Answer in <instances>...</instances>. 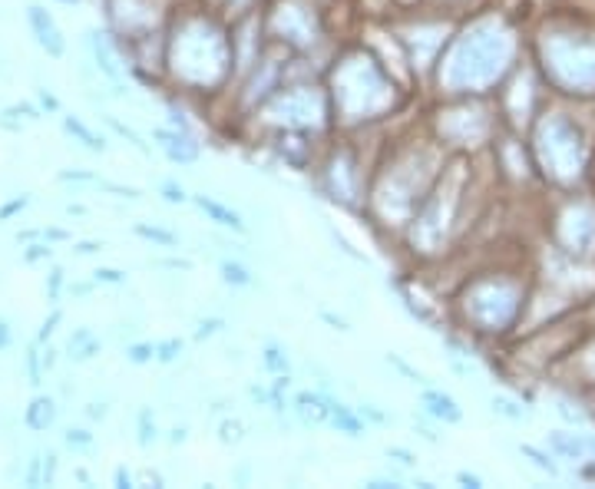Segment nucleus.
<instances>
[{
  "label": "nucleus",
  "instance_id": "obj_15",
  "mask_svg": "<svg viewBox=\"0 0 595 489\" xmlns=\"http://www.w3.org/2000/svg\"><path fill=\"white\" fill-rule=\"evenodd\" d=\"M153 440H156V427H149V410H143V414H139V443L149 447Z\"/></svg>",
  "mask_w": 595,
  "mask_h": 489
},
{
  "label": "nucleus",
  "instance_id": "obj_39",
  "mask_svg": "<svg viewBox=\"0 0 595 489\" xmlns=\"http://www.w3.org/2000/svg\"><path fill=\"white\" fill-rule=\"evenodd\" d=\"M116 483L119 486H129V473L126 470H116Z\"/></svg>",
  "mask_w": 595,
  "mask_h": 489
},
{
  "label": "nucleus",
  "instance_id": "obj_40",
  "mask_svg": "<svg viewBox=\"0 0 595 489\" xmlns=\"http://www.w3.org/2000/svg\"><path fill=\"white\" fill-rule=\"evenodd\" d=\"M70 291H73V295H86V291H90V285H73Z\"/></svg>",
  "mask_w": 595,
  "mask_h": 489
},
{
  "label": "nucleus",
  "instance_id": "obj_5",
  "mask_svg": "<svg viewBox=\"0 0 595 489\" xmlns=\"http://www.w3.org/2000/svg\"><path fill=\"white\" fill-rule=\"evenodd\" d=\"M53 417H57V407H53V400L50 397H37L34 404L27 407V414H24V423L30 430H47Z\"/></svg>",
  "mask_w": 595,
  "mask_h": 489
},
{
  "label": "nucleus",
  "instance_id": "obj_26",
  "mask_svg": "<svg viewBox=\"0 0 595 489\" xmlns=\"http://www.w3.org/2000/svg\"><path fill=\"white\" fill-rule=\"evenodd\" d=\"M523 453H526V456H533V460H536L539 466H543V470H549V473H556V466H553V463H549V460H546V456H543V453H536L533 447H523Z\"/></svg>",
  "mask_w": 595,
  "mask_h": 489
},
{
  "label": "nucleus",
  "instance_id": "obj_23",
  "mask_svg": "<svg viewBox=\"0 0 595 489\" xmlns=\"http://www.w3.org/2000/svg\"><path fill=\"white\" fill-rule=\"evenodd\" d=\"M27 367H30V384L40 387V357H37V347H30V354H27Z\"/></svg>",
  "mask_w": 595,
  "mask_h": 489
},
{
  "label": "nucleus",
  "instance_id": "obj_4",
  "mask_svg": "<svg viewBox=\"0 0 595 489\" xmlns=\"http://www.w3.org/2000/svg\"><path fill=\"white\" fill-rule=\"evenodd\" d=\"M196 205L199 209L209 215V219L215 222V225H222V228H232V232H245V222H242V215L238 212H232V209H225L222 202H215V199H209V195H196Z\"/></svg>",
  "mask_w": 595,
  "mask_h": 489
},
{
  "label": "nucleus",
  "instance_id": "obj_3",
  "mask_svg": "<svg viewBox=\"0 0 595 489\" xmlns=\"http://www.w3.org/2000/svg\"><path fill=\"white\" fill-rule=\"evenodd\" d=\"M420 404H424V410L430 417H437L443 423H460L463 420V410L457 407V400H453L450 394H440V390H424V394H420Z\"/></svg>",
  "mask_w": 595,
  "mask_h": 489
},
{
  "label": "nucleus",
  "instance_id": "obj_32",
  "mask_svg": "<svg viewBox=\"0 0 595 489\" xmlns=\"http://www.w3.org/2000/svg\"><path fill=\"white\" fill-rule=\"evenodd\" d=\"M43 235H47L50 242H67V238H70V232H63V228H47Z\"/></svg>",
  "mask_w": 595,
  "mask_h": 489
},
{
  "label": "nucleus",
  "instance_id": "obj_38",
  "mask_svg": "<svg viewBox=\"0 0 595 489\" xmlns=\"http://www.w3.org/2000/svg\"><path fill=\"white\" fill-rule=\"evenodd\" d=\"M361 414H367V417H371V420H377V423H384V414H377V410H374V407H364V410H361Z\"/></svg>",
  "mask_w": 595,
  "mask_h": 489
},
{
  "label": "nucleus",
  "instance_id": "obj_28",
  "mask_svg": "<svg viewBox=\"0 0 595 489\" xmlns=\"http://www.w3.org/2000/svg\"><path fill=\"white\" fill-rule=\"evenodd\" d=\"M387 456H397V460L404 463V466H414V453H407V450H400V447H391V450H387Z\"/></svg>",
  "mask_w": 595,
  "mask_h": 489
},
{
  "label": "nucleus",
  "instance_id": "obj_1",
  "mask_svg": "<svg viewBox=\"0 0 595 489\" xmlns=\"http://www.w3.org/2000/svg\"><path fill=\"white\" fill-rule=\"evenodd\" d=\"M27 20H30V27H34L37 43L50 53V57H63V53H67V40H63L60 27L53 24V17L47 14V10L37 7V4H30L27 7Z\"/></svg>",
  "mask_w": 595,
  "mask_h": 489
},
{
  "label": "nucleus",
  "instance_id": "obj_16",
  "mask_svg": "<svg viewBox=\"0 0 595 489\" xmlns=\"http://www.w3.org/2000/svg\"><path fill=\"white\" fill-rule=\"evenodd\" d=\"M27 195H20V199H10L7 205H0V222H7L10 215H17V212H24L27 209Z\"/></svg>",
  "mask_w": 595,
  "mask_h": 489
},
{
  "label": "nucleus",
  "instance_id": "obj_27",
  "mask_svg": "<svg viewBox=\"0 0 595 489\" xmlns=\"http://www.w3.org/2000/svg\"><path fill=\"white\" fill-rule=\"evenodd\" d=\"M53 473H57V456L50 453L47 456V466H43V483H47V486L53 483Z\"/></svg>",
  "mask_w": 595,
  "mask_h": 489
},
{
  "label": "nucleus",
  "instance_id": "obj_8",
  "mask_svg": "<svg viewBox=\"0 0 595 489\" xmlns=\"http://www.w3.org/2000/svg\"><path fill=\"white\" fill-rule=\"evenodd\" d=\"M222 278L235 288H252L255 285L252 271H248L245 265H238V262H222Z\"/></svg>",
  "mask_w": 595,
  "mask_h": 489
},
{
  "label": "nucleus",
  "instance_id": "obj_6",
  "mask_svg": "<svg viewBox=\"0 0 595 489\" xmlns=\"http://www.w3.org/2000/svg\"><path fill=\"white\" fill-rule=\"evenodd\" d=\"M63 129H67L70 136H77L80 143H83L86 149H90V152H103V149H106V143H103V139L96 136V133H90V129H86V126L80 123L77 116H67V119H63Z\"/></svg>",
  "mask_w": 595,
  "mask_h": 489
},
{
  "label": "nucleus",
  "instance_id": "obj_30",
  "mask_svg": "<svg viewBox=\"0 0 595 489\" xmlns=\"http://www.w3.org/2000/svg\"><path fill=\"white\" fill-rule=\"evenodd\" d=\"M60 285H63V271L57 268V271H53V275H50V298H57Z\"/></svg>",
  "mask_w": 595,
  "mask_h": 489
},
{
  "label": "nucleus",
  "instance_id": "obj_18",
  "mask_svg": "<svg viewBox=\"0 0 595 489\" xmlns=\"http://www.w3.org/2000/svg\"><path fill=\"white\" fill-rule=\"evenodd\" d=\"M265 364L272 367V371H288V357L278 351V347H268L265 351Z\"/></svg>",
  "mask_w": 595,
  "mask_h": 489
},
{
  "label": "nucleus",
  "instance_id": "obj_31",
  "mask_svg": "<svg viewBox=\"0 0 595 489\" xmlns=\"http://www.w3.org/2000/svg\"><path fill=\"white\" fill-rule=\"evenodd\" d=\"M103 242H80L77 245V255H93V252H100Z\"/></svg>",
  "mask_w": 595,
  "mask_h": 489
},
{
  "label": "nucleus",
  "instance_id": "obj_19",
  "mask_svg": "<svg viewBox=\"0 0 595 489\" xmlns=\"http://www.w3.org/2000/svg\"><path fill=\"white\" fill-rule=\"evenodd\" d=\"M50 255H53L50 245H30L27 252H24V262L34 265V262H43V258H50Z\"/></svg>",
  "mask_w": 595,
  "mask_h": 489
},
{
  "label": "nucleus",
  "instance_id": "obj_7",
  "mask_svg": "<svg viewBox=\"0 0 595 489\" xmlns=\"http://www.w3.org/2000/svg\"><path fill=\"white\" fill-rule=\"evenodd\" d=\"M70 357H73V361H90V357L96 354V351H100V341H96L93 338V334L90 331H77V334H73V338H70Z\"/></svg>",
  "mask_w": 595,
  "mask_h": 489
},
{
  "label": "nucleus",
  "instance_id": "obj_36",
  "mask_svg": "<svg viewBox=\"0 0 595 489\" xmlns=\"http://www.w3.org/2000/svg\"><path fill=\"white\" fill-rule=\"evenodd\" d=\"M321 318L328 321V324H338V331H348V324H344L341 318H334V314H321Z\"/></svg>",
  "mask_w": 595,
  "mask_h": 489
},
{
  "label": "nucleus",
  "instance_id": "obj_21",
  "mask_svg": "<svg viewBox=\"0 0 595 489\" xmlns=\"http://www.w3.org/2000/svg\"><path fill=\"white\" fill-rule=\"evenodd\" d=\"M222 324H225L222 318H212V321H202V324H199V331H196V338H199V341H205V338H212V334H215V331H222Z\"/></svg>",
  "mask_w": 595,
  "mask_h": 489
},
{
  "label": "nucleus",
  "instance_id": "obj_25",
  "mask_svg": "<svg viewBox=\"0 0 595 489\" xmlns=\"http://www.w3.org/2000/svg\"><path fill=\"white\" fill-rule=\"evenodd\" d=\"M493 410H496V414H503V417H513V420L523 417V410H513L510 400H503V397H496V400H493Z\"/></svg>",
  "mask_w": 595,
  "mask_h": 489
},
{
  "label": "nucleus",
  "instance_id": "obj_34",
  "mask_svg": "<svg viewBox=\"0 0 595 489\" xmlns=\"http://www.w3.org/2000/svg\"><path fill=\"white\" fill-rule=\"evenodd\" d=\"M40 103L47 106V110H60V103H57V96H50L47 90H40Z\"/></svg>",
  "mask_w": 595,
  "mask_h": 489
},
{
  "label": "nucleus",
  "instance_id": "obj_20",
  "mask_svg": "<svg viewBox=\"0 0 595 489\" xmlns=\"http://www.w3.org/2000/svg\"><path fill=\"white\" fill-rule=\"evenodd\" d=\"M60 182H100V179H96V172H77V169H63V172H60Z\"/></svg>",
  "mask_w": 595,
  "mask_h": 489
},
{
  "label": "nucleus",
  "instance_id": "obj_24",
  "mask_svg": "<svg viewBox=\"0 0 595 489\" xmlns=\"http://www.w3.org/2000/svg\"><path fill=\"white\" fill-rule=\"evenodd\" d=\"M67 443H70V447H90V443H93V433H86V430H67Z\"/></svg>",
  "mask_w": 595,
  "mask_h": 489
},
{
  "label": "nucleus",
  "instance_id": "obj_22",
  "mask_svg": "<svg viewBox=\"0 0 595 489\" xmlns=\"http://www.w3.org/2000/svg\"><path fill=\"white\" fill-rule=\"evenodd\" d=\"M60 318H63V314H60V311H53L50 318L43 321V328H40V334H37V344H43V341L50 338V334H53V328H57V324H60Z\"/></svg>",
  "mask_w": 595,
  "mask_h": 489
},
{
  "label": "nucleus",
  "instance_id": "obj_12",
  "mask_svg": "<svg viewBox=\"0 0 595 489\" xmlns=\"http://www.w3.org/2000/svg\"><path fill=\"white\" fill-rule=\"evenodd\" d=\"M106 123H110V126H113L116 133L123 136V139H129V143H133L139 152H149V146L143 143V139H139V133H133V129H129V126H123V123H119V119H113V116H110V119H106Z\"/></svg>",
  "mask_w": 595,
  "mask_h": 489
},
{
  "label": "nucleus",
  "instance_id": "obj_11",
  "mask_svg": "<svg viewBox=\"0 0 595 489\" xmlns=\"http://www.w3.org/2000/svg\"><path fill=\"white\" fill-rule=\"evenodd\" d=\"M156 357V347L153 344H129L126 347V361L129 364H149Z\"/></svg>",
  "mask_w": 595,
  "mask_h": 489
},
{
  "label": "nucleus",
  "instance_id": "obj_35",
  "mask_svg": "<svg viewBox=\"0 0 595 489\" xmlns=\"http://www.w3.org/2000/svg\"><path fill=\"white\" fill-rule=\"evenodd\" d=\"M86 414H90L93 420H103L106 417V407L103 404H90V410H86Z\"/></svg>",
  "mask_w": 595,
  "mask_h": 489
},
{
  "label": "nucleus",
  "instance_id": "obj_9",
  "mask_svg": "<svg viewBox=\"0 0 595 489\" xmlns=\"http://www.w3.org/2000/svg\"><path fill=\"white\" fill-rule=\"evenodd\" d=\"M90 47H93V57H96V67H100L106 76H119V70L113 67V60H110V50H106V43L100 40V34H90Z\"/></svg>",
  "mask_w": 595,
  "mask_h": 489
},
{
  "label": "nucleus",
  "instance_id": "obj_2",
  "mask_svg": "<svg viewBox=\"0 0 595 489\" xmlns=\"http://www.w3.org/2000/svg\"><path fill=\"white\" fill-rule=\"evenodd\" d=\"M156 143L166 149V156L172 162H196L199 159V143L189 136V129H182V133H172V129H156Z\"/></svg>",
  "mask_w": 595,
  "mask_h": 489
},
{
  "label": "nucleus",
  "instance_id": "obj_33",
  "mask_svg": "<svg viewBox=\"0 0 595 489\" xmlns=\"http://www.w3.org/2000/svg\"><path fill=\"white\" fill-rule=\"evenodd\" d=\"M10 347V328H7V321L0 318V351H7Z\"/></svg>",
  "mask_w": 595,
  "mask_h": 489
},
{
  "label": "nucleus",
  "instance_id": "obj_41",
  "mask_svg": "<svg viewBox=\"0 0 595 489\" xmlns=\"http://www.w3.org/2000/svg\"><path fill=\"white\" fill-rule=\"evenodd\" d=\"M60 4H80V0H60Z\"/></svg>",
  "mask_w": 595,
  "mask_h": 489
},
{
  "label": "nucleus",
  "instance_id": "obj_13",
  "mask_svg": "<svg viewBox=\"0 0 595 489\" xmlns=\"http://www.w3.org/2000/svg\"><path fill=\"white\" fill-rule=\"evenodd\" d=\"M162 199L172 202V205H182L189 195H186V189H182V186H176V182H162Z\"/></svg>",
  "mask_w": 595,
  "mask_h": 489
},
{
  "label": "nucleus",
  "instance_id": "obj_37",
  "mask_svg": "<svg viewBox=\"0 0 595 489\" xmlns=\"http://www.w3.org/2000/svg\"><path fill=\"white\" fill-rule=\"evenodd\" d=\"M457 480L467 483V486H480V480H476V476H470V473H457Z\"/></svg>",
  "mask_w": 595,
  "mask_h": 489
},
{
  "label": "nucleus",
  "instance_id": "obj_17",
  "mask_svg": "<svg viewBox=\"0 0 595 489\" xmlns=\"http://www.w3.org/2000/svg\"><path fill=\"white\" fill-rule=\"evenodd\" d=\"M182 351V341H176V338H172V341H166V344H159L156 347V357H159V361H176V354Z\"/></svg>",
  "mask_w": 595,
  "mask_h": 489
},
{
  "label": "nucleus",
  "instance_id": "obj_29",
  "mask_svg": "<svg viewBox=\"0 0 595 489\" xmlns=\"http://www.w3.org/2000/svg\"><path fill=\"white\" fill-rule=\"evenodd\" d=\"M103 189H110L116 195H126V199H139V192L136 189H126V186H110V182H103Z\"/></svg>",
  "mask_w": 595,
  "mask_h": 489
},
{
  "label": "nucleus",
  "instance_id": "obj_14",
  "mask_svg": "<svg viewBox=\"0 0 595 489\" xmlns=\"http://www.w3.org/2000/svg\"><path fill=\"white\" fill-rule=\"evenodd\" d=\"M96 281H100V285H126V271L100 268V271H96Z\"/></svg>",
  "mask_w": 595,
  "mask_h": 489
},
{
  "label": "nucleus",
  "instance_id": "obj_10",
  "mask_svg": "<svg viewBox=\"0 0 595 489\" xmlns=\"http://www.w3.org/2000/svg\"><path fill=\"white\" fill-rule=\"evenodd\" d=\"M133 232H136L139 238H149V242H159V245H166V248L179 242V238L172 235V232H166V228H156V225H143V222H139V225H133Z\"/></svg>",
  "mask_w": 595,
  "mask_h": 489
}]
</instances>
